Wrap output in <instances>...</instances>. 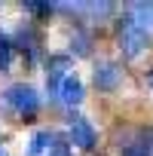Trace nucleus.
I'll use <instances>...</instances> for the list:
<instances>
[{
  "label": "nucleus",
  "mask_w": 153,
  "mask_h": 156,
  "mask_svg": "<svg viewBox=\"0 0 153 156\" xmlns=\"http://www.w3.org/2000/svg\"><path fill=\"white\" fill-rule=\"evenodd\" d=\"M119 156H153V144H147V141H132V144L123 147Z\"/></svg>",
  "instance_id": "obj_10"
},
{
  "label": "nucleus",
  "mask_w": 153,
  "mask_h": 156,
  "mask_svg": "<svg viewBox=\"0 0 153 156\" xmlns=\"http://www.w3.org/2000/svg\"><path fill=\"white\" fill-rule=\"evenodd\" d=\"M3 101H6V104L12 107V113L22 116L25 122H31V119L37 116V110H40V95H37L34 86H28V83L9 86V89L3 92Z\"/></svg>",
  "instance_id": "obj_1"
},
{
  "label": "nucleus",
  "mask_w": 153,
  "mask_h": 156,
  "mask_svg": "<svg viewBox=\"0 0 153 156\" xmlns=\"http://www.w3.org/2000/svg\"><path fill=\"white\" fill-rule=\"evenodd\" d=\"M67 73H70V58L67 55H49V61H46V89L58 92V86Z\"/></svg>",
  "instance_id": "obj_4"
},
{
  "label": "nucleus",
  "mask_w": 153,
  "mask_h": 156,
  "mask_svg": "<svg viewBox=\"0 0 153 156\" xmlns=\"http://www.w3.org/2000/svg\"><path fill=\"white\" fill-rule=\"evenodd\" d=\"M116 83H119V67H116L113 61H101V64L95 67V86H98L101 92H113Z\"/></svg>",
  "instance_id": "obj_7"
},
{
  "label": "nucleus",
  "mask_w": 153,
  "mask_h": 156,
  "mask_svg": "<svg viewBox=\"0 0 153 156\" xmlns=\"http://www.w3.org/2000/svg\"><path fill=\"white\" fill-rule=\"evenodd\" d=\"M12 58H16V43L6 31H0V73H6L12 67Z\"/></svg>",
  "instance_id": "obj_8"
},
{
  "label": "nucleus",
  "mask_w": 153,
  "mask_h": 156,
  "mask_svg": "<svg viewBox=\"0 0 153 156\" xmlns=\"http://www.w3.org/2000/svg\"><path fill=\"white\" fill-rule=\"evenodd\" d=\"M25 9H28L31 16H52V9H55V6H49V3H28Z\"/></svg>",
  "instance_id": "obj_11"
},
{
  "label": "nucleus",
  "mask_w": 153,
  "mask_h": 156,
  "mask_svg": "<svg viewBox=\"0 0 153 156\" xmlns=\"http://www.w3.org/2000/svg\"><path fill=\"white\" fill-rule=\"evenodd\" d=\"M0 156H6V153H3V147H0Z\"/></svg>",
  "instance_id": "obj_14"
},
{
  "label": "nucleus",
  "mask_w": 153,
  "mask_h": 156,
  "mask_svg": "<svg viewBox=\"0 0 153 156\" xmlns=\"http://www.w3.org/2000/svg\"><path fill=\"white\" fill-rule=\"evenodd\" d=\"M116 37H119V49H123L126 58H138V55L147 49V43H150V37H147L129 16H123V19L116 22Z\"/></svg>",
  "instance_id": "obj_2"
},
{
  "label": "nucleus",
  "mask_w": 153,
  "mask_h": 156,
  "mask_svg": "<svg viewBox=\"0 0 153 156\" xmlns=\"http://www.w3.org/2000/svg\"><path fill=\"white\" fill-rule=\"evenodd\" d=\"M52 135L49 132H37L34 138H31V156H40V153H49L52 150Z\"/></svg>",
  "instance_id": "obj_9"
},
{
  "label": "nucleus",
  "mask_w": 153,
  "mask_h": 156,
  "mask_svg": "<svg viewBox=\"0 0 153 156\" xmlns=\"http://www.w3.org/2000/svg\"><path fill=\"white\" fill-rule=\"evenodd\" d=\"M70 144H76L80 150H95L98 132L92 129V122H89L86 116H73V119H70Z\"/></svg>",
  "instance_id": "obj_3"
},
{
  "label": "nucleus",
  "mask_w": 153,
  "mask_h": 156,
  "mask_svg": "<svg viewBox=\"0 0 153 156\" xmlns=\"http://www.w3.org/2000/svg\"><path fill=\"white\" fill-rule=\"evenodd\" d=\"M46 156H70V150H67V144H52V150Z\"/></svg>",
  "instance_id": "obj_12"
},
{
  "label": "nucleus",
  "mask_w": 153,
  "mask_h": 156,
  "mask_svg": "<svg viewBox=\"0 0 153 156\" xmlns=\"http://www.w3.org/2000/svg\"><path fill=\"white\" fill-rule=\"evenodd\" d=\"M55 95H61V101L67 104V107H76L83 101V95H86V89H83V80L76 73H67L64 80H61V86H58V92Z\"/></svg>",
  "instance_id": "obj_5"
},
{
  "label": "nucleus",
  "mask_w": 153,
  "mask_h": 156,
  "mask_svg": "<svg viewBox=\"0 0 153 156\" xmlns=\"http://www.w3.org/2000/svg\"><path fill=\"white\" fill-rule=\"evenodd\" d=\"M147 86H150V89H153V67H150V70H147Z\"/></svg>",
  "instance_id": "obj_13"
},
{
  "label": "nucleus",
  "mask_w": 153,
  "mask_h": 156,
  "mask_svg": "<svg viewBox=\"0 0 153 156\" xmlns=\"http://www.w3.org/2000/svg\"><path fill=\"white\" fill-rule=\"evenodd\" d=\"M126 16L153 40V3H132V6L126 9Z\"/></svg>",
  "instance_id": "obj_6"
}]
</instances>
